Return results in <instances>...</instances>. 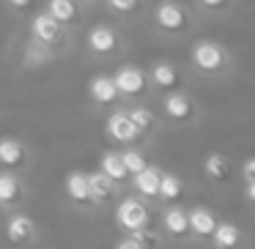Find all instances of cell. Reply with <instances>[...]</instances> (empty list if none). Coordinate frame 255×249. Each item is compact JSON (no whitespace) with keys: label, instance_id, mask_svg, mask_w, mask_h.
I'll list each match as a JSON object with an SVG mask.
<instances>
[{"label":"cell","instance_id":"d4e9b609","mask_svg":"<svg viewBox=\"0 0 255 249\" xmlns=\"http://www.w3.org/2000/svg\"><path fill=\"white\" fill-rule=\"evenodd\" d=\"M121 159H124V167H127L129 175H134V172H140V170L148 167V162H145V156L140 154V151H124Z\"/></svg>","mask_w":255,"mask_h":249},{"label":"cell","instance_id":"ffe728a7","mask_svg":"<svg viewBox=\"0 0 255 249\" xmlns=\"http://www.w3.org/2000/svg\"><path fill=\"white\" fill-rule=\"evenodd\" d=\"M47 14H50L55 22L66 25L72 19H77V3L74 0H50L47 3Z\"/></svg>","mask_w":255,"mask_h":249},{"label":"cell","instance_id":"6da1fadb","mask_svg":"<svg viewBox=\"0 0 255 249\" xmlns=\"http://www.w3.org/2000/svg\"><path fill=\"white\" fill-rule=\"evenodd\" d=\"M189 61H192L195 72L206 74V77H222V74L231 72V52H228L225 44L214 39H200L192 44V52H189Z\"/></svg>","mask_w":255,"mask_h":249},{"label":"cell","instance_id":"4dcf8cb0","mask_svg":"<svg viewBox=\"0 0 255 249\" xmlns=\"http://www.w3.org/2000/svg\"><path fill=\"white\" fill-rule=\"evenodd\" d=\"M116 249H143V247H140L132 236H127V238H121V241L116 244Z\"/></svg>","mask_w":255,"mask_h":249},{"label":"cell","instance_id":"277c9868","mask_svg":"<svg viewBox=\"0 0 255 249\" xmlns=\"http://www.w3.org/2000/svg\"><path fill=\"white\" fill-rule=\"evenodd\" d=\"M116 219H118V225H121L124 230H129V233L140 230V227H148V208H145L140 200L127 197V200H121V205H118Z\"/></svg>","mask_w":255,"mask_h":249},{"label":"cell","instance_id":"d6a6232c","mask_svg":"<svg viewBox=\"0 0 255 249\" xmlns=\"http://www.w3.org/2000/svg\"><path fill=\"white\" fill-rule=\"evenodd\" d=\"M244 194H247V200L255 205V181H247V189H244Z\"/></svg>","mask_w":255,"mask_h":249},{"label":"cell","instance_id":"8fae6325","mask_svg":"<svg viewBox=\"0 0 255 249\" xmlns=\"http://www.w3.org/2000/svg\"><path fill=\"white\" fill-rule=\"evenodd\" d=\"M88 90H91V99H94L96 104H116L118 96H121L116 88V83H113V77H105V74L91 80Z\"/></svg>","mask_w":255,"mask_h":249},{"label":"cell","instance_id":"4316f807","mask_svg":"<svg viewBox=\"0 0 255 249\" xmlns=\"http://www.w3.org/2000/svg\"><path fill=\"white\" fill-rule=\"evenodd\" d=\"M129 236H132V238H134V241H137L143 249H156V244H159V241H156V233H151L148 227H140V230H132Z\"/></svg>","mask_w":255,"mask_h":249},{"label":"cell","instance_id":"f546056e","mask_svg":"<svg viewBox=\"0 0 255 249\" xmlns=\"http://www.w3.org/2000/svg\"><path fill=\"white\" fill-rule=\"evenodd\" d=\"M242 175H244V181H255V156H250L242 165Z\"/></svg>","mask_w":255,"mask_h":249},{"label":"cell","instance_id":"44dd1931","mask_svg":"<svg viewBox=\"0 0 255 249\" xmlns=\"http://www.w3.org/2000/svg\"><path fill=\"white\" fill-rule=\"evenodd\" d=\"M102 172H105L107 178H113V181H124V178H129L121 154H116V151H107V154L102 156Z\"/></svg>","mask_w":255,"mask_h":249},{"label":"cell","instance_id":"4fadbf2b","mask_svg":"<svg viewBox=\"0 0 255 249\" xmlns=\"http://www.w3.org/2000/svg\"><path fill=\"white\" fill-rule=\"evenodd\" d=\"M211 241L217 249H236L242 241V230H239L233 222H217L214 233H211Z\"/></svg>","mask_w":255,"mask_h":249},{"label":"cell","instance_id":"f1b7e54d","mask_svg":"<svg viewBox=\"0 0 255 249\" xmlns=\"http://www.w3.org/2000/svg\"><path fill=\"white\" fill-rule=\"evenodd\" d=\"M107 6L118 14H132L140 8V0H107Z\"/></svg>","mask_w":255,"mask_h":249},{"label":"cell","instance_id":"836d02e7","mask_svg":"<svg viewBox=\"0 0 255 249\" xmlns=\"http://www.w3.org/2000/svg\"><path fill=\"white\" fill-rule=\"evenodd\" d=\"M0 211H3V200H0Z\"/></svg>","mask_w":255,"mask_h":249},{"label":"cell","instance_id":"cb8c5ba5","mask_svg":"<svg viewBox=\"0 0 255 249\" xmlns=\"http://www.w3.org/2000/svg\"><path fill=\"white\" fill-rule=\"evenodd\" d=\"M19 197V181L11 172H0V200L3 203H14Z\"/></svg>","mask_w":255,"mask_h":249},{"label":"cell","instance_id":"ac0fdd59","mask_svg":"<svg viewBox=\"0 0 255 249\" xmlns=\"http://www.w3.org/2000/svg\"><path fill=\"white\" fill-rule=\"evenodd\" d=\"M22 162H25V148L17 140H8V137L0 140V165L3 167H19Z\"/></svg>","mask_w":255,"mask_h":249},{"label":"cell","instance_id":"30bf717a","mask_svg":"<svg viewBox=\"0 0 255 249\" xmlns=\"http://www.w3.org/2000/svg\"><path fill=\"white\" fill-rule=\"evenodd\" d=\"M203 172H206L209 181L225 183V181H231V175H233V165L225 154H209L203 162Z\"/></svg>","mask_w":255,"mask_h":249},{"label":"cell","instance_id":"5b68a950","mask_svg":"<svg viewBox=\"0 0 255 249\" xmlns=\"http://www.w3.org/2000/svg\"><path fill=\"white\" fill-rule=\"evenodd\" d=\"M162 110L170 121H192L195 118V101L189 99V93L184 90H167L165 101H162Z\"/></svg>","mask_w":255,"mask_h":249},{"label":"cell","instance_id":"ba28073f","mask_svg":"<svg viewBox=\"0 0 255 249\" xmlns=\"http://www.w3.org/2000/svg\"><path fill=\"white\" fill-rule=\"evenodd\" d=\"M148 83L159 90H176L181 85V72H178L173 63L167 61H159L151 66V74H148Z\"/></svg>","mask_w":255,"mask_h":249},{"label":"cell","instance_id":"3957f363","mask_svg":"<svg viewBox=\"0 0 255 249\" xmlns=\"http://www.w3.org/2000/svg\"><path fill=\"white\" fill-rule=\"evenodd\" d=\"M113 83H116L121 96H143L148 88V74L140 66H121L113 77Z\"/></svg>","mask_w":255,"mask_h":249},{"label":"cell","instance_id":"9c48e42d","mask_svg":"<svg viewBox=\"0 0 255 249\" xmlns=\"http://www.w3.org/2000/svg\"><path fill=\"white\" fill-rule=\"evenodd\" d=\"M88 47L96 55H110V52L118 50V33L107 25H96V28L88 30Z\"/></svg>","mask_w":255,"mask_h":249},{"label":"cell","instance_id":"9a60e30c","mask_svg":"<svg viewBox=\"0 0 255 249\" xmlns=\"http://www.w3.org/2000/svg\"><path fill=\"white\" fill-rule=\"evenodd\" d=\"M33 230H36L33 219H30V216H25V214H17V216H11V219H8L6 236H8V241H11V244H22V241H28V238L33 236Z\"/></svg>","mask_w":255,"mask_h":249},{"label":"cell","instance_id":"e0dca14e","mask_svg":"<svg viewBox=\"0 0 255 249\" xmlns=\"http://www.w3.org/2000/svg\"><path fill=\"white\" fill-rule=\"evenodd\" d=\"M162 225H165V230L170 233V236H187L189 233V219H187V211L184 208H167L165 216H162Z\"/></svg>","mask_w":255,"mask_h":249},{"label":"cell","instance_id":"52a82bcc","mask_svg":"<svg viewBox=\"0 0 255 249\" xmlns=\"http://www.w3.org/2000/svg\"><path fill=\"white\" fill-rule=\"evenodd\" d=\"M61 28L63 25L55 22L47 11L36 14L33 22H30V33H33V39L39 44H55V41H61Z\"/></svg>","mask_w":255,"mask_h":249},{"label":"cell","instance_id":"7402d4cb","mask_svg":"<svg viewBox=\"0 0 255 249\" xmlns=\"http://www.w3.org/2000/svg\"><path fill=\"white\" fill-rule=\"evenodd\" d=\"M181 192H184L181 178L173 175V172H162V178H159V194H156V197H162V200H167V203H173V200L181 197Z\"/></svg>","mask_w":255,"mask_h":249},{"label":"cell","instance_id":"d6986e66","mask_svg":"<svg viewBox=\"0 0 255 249\" xmlns=\"http://www.w3.org/2000/svg\"><path fill=\"white\" fill-rule=\"evenodd\" d=\"M66 194L74 203H91V192H88V175L85 172H72L66 178Z\"/></svg>","mask_w":255,"mask_h":249},{"label":"cell","instance_id":"5bb4252c","mask_svg":"<svg viewBox=\"0 0 255 249\" xmlns=\"http://www.w3.org/2000/svg\"><path fill=\"white\" fill-rule=\"evenodd\" d=\"M187 219H189V230H192L195 236H211L214 227H217V216H214V211H209V208L187 211Z\"/></svg>","mask_w":255,"mask_h":249},{"label":"cell","instance_id":"83f0119b","mask_svg":"<svg viewBox=\"0 0 255 249\" xmlns=\"http://www.w3.org/2000/svg\"><path fill=\"white\" fill-rule=\"evenodd\" d=\"M203 11H211V14H222L233 6V0H195Z\"/></svg>","mask_w":255,"mask_h":249},{"label":"cell","instance_id":"7a4b0ae2","mask_svg":"<svg viewBox=\"0 0 255 249\" xmlns=\"http://www.w3.org/2000/svg\"><path fill=\"white\" fill-rule=\"evenodd\" d=\"M154 22L162 33H184L189 30V8L181 6L178 0H162L159 6L154 8Z\"/></svg>","mask_w":255,"mask_h":249},{"label":"cell","instance_id":"484cf974","mask_svg":"<svg viewBox=\"0 0 255 249\" xmlns=\"http://www.w3.org/2000/svg\"><path fill=\"white\" fill-rule=\"evenodd\" d=\"M47 52L41 50V44L36 41V44H30L28 50H25V66H30V69H39L41 63H47Z\"/></svg>","mask_w":255,"mask_h":249},{"label":"cell","instance_id":"8992f818","mask_svg":"<svg viewBox=\"0 0 255 249\" xmlns=\"http://www.w3.org/2000/svg\"><path fill=\"white\" fill-rule=\"evenodd\" d=\"M107 134H110L116 143H134L140 137V129L132 123V118L127 112H113L107 118Z\"/></svg>","mask_w":255,"mask_h":249},{"label":"cell","instance_id":"1f68e13d","mask_svg":"<svg viewBox=\"0 0 255 249\" xmlns=\"http://www.w3.org/2000/svg\"><path fill=\"white\" fill-rule=\"evenodd\" d=\"M6 3H8L11 8H17V11H22V8H28L33 0H6Z\"/></svg>","mask_w":255,"mask_h":249},{"label":"cell","instance_id":"2e32d148","mask_svg":"<svg viewBox=\"0 0 255 249\" xmlns=\"http://www.w3.org/2000/svg\"><path fill=\"white\" fill-rule=\"evenodd\" d=\"M159 178H162V170L156 167H145V170L134 172V189L145 197H156L159 194Z\"/></svg>","mask_w":255,"mask_h":249},{"label":"cell","instance_id":"7c38bea8","mask_svg":"<svg viewBox=\"0 0 255 249\" xmlns=\"http://www.w3.org/2000/svg\"><path fill=\"white\" fill-rule=\"evenodd\" d=\"M88 192H91V203H105V200L113 197L116 192V181L107 178L105 172H91L88 175Z\"/></svg>","mask_w":255,"mask_h":249},{"label":"cell","instance_id":"603a6c76","mask_svg":"<svg viewBox=\"0 0 255 249\" xmlns=\"http://www.w3.org/2000/svg\"><path fill=\"white\" fill-rule=\"evenodd\" d=\"M127 115L132 118V123L140 129V134H143V132H148V129H154V126H156V115L148 110V107H132V110H129Z\"/></svg>","mask_w":255,"mask_h":249}]
</instances>
